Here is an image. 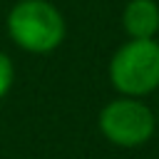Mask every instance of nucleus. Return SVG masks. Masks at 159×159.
<instances>
[{"label": "nucleus", "instance_id": "obj_4", "mask_svg": "<svg viewBox=\"0 0 159 159\" xmlns=\"http://www.w3.org/2000/svg\"><path fill=\"white\" fill-rule=\"evenodd\" d=\"M119 20L129 40L157 37L159 35V2L157 0H127Z\"/></svg>", "mask_w": 159, "mask_h": 159}, {"label": "nucleus", "instance_id": "obj_2", "mask_svg": "<svg viewBox=\"0 0 159 159\" xmlns=\"http://www.w3.org/2000/svg\"><path fill=\"white\" fill-rule=\"evenodd\" d=\"M109 84L122 97H147L159 89V40L122 42L107 65Z\"/></svg>", "mask_w": 159, "mask_h": 159}, {"label": "nucleus", "instance_id": "obj_5", "mask_svg": "<svg viewBox=\"0 0 159 159\" xmlns=\"http://www.w3.org/2000/svg\"><path fill=\"white\" fill-rule=\"evenodd\" d=\"M12 82H15V65H12L10 55L0 50V99L10 92Z\"/></svg>", "mask_w": 159, "mask_h": 159}, {"label": "nucleus", "instance_id": "obj_3", "mask_svg": "<svg viewBox=\"0 0 159 159\" xmlns=\"http://www.w3.org/2000/svg\"><path fill=\"white\" fill-rule=\"evenodd\" d=\"M97 127L109 144L122 149H134L154 137L157 117L144 99L119 94L117 99H109L99 109Z\"/></svg>", "mask_w": 159, "mask_h": 159}, {"label": "nucleus", "instance_id": "obj_1", "mask_svg": "<svg viewBox=\"0 0 159 159\" xmlns=\"http://www.w3.org/2000/svg\"><path fill=\"white\" fill-rule=\"evenodd\" d=\"M7 37L30 55H50L67 37V22L50 0H17L5 17Z\"/></svg>", "mask_w": 159, "mask_h": 159}]
</instances>
